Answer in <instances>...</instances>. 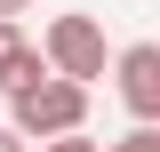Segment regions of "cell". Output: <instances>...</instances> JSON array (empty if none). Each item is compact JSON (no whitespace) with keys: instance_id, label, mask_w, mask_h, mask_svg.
Returning <instances> with one entry per match:
<instances>
[{"instance_id":"cell-1","label":"cell","mask_w":160,"mask_h":152,"mask_svg":"<svg viewBox=\"0 0 160 152\" xmlns=\"http://www.w3.org/2000/svg\"><path fill=\"white\" fill-rule=\"evenodd\" d=\"M8 120H16L32 144H48V136H72L88 128V80H64V72H40L32 88L8 96Z\"/></svg>"},{"instance_id":"cell-2","label":"cell","mask_w":160,"mask_h":152,"mask_svg":"<svg viewBox=\"0 0 160 152\" xmlns=\"http://www.w3.org/2000/svg\"><path fill=\"white\" fill-rule=\"evenodd\" d=\"M40 48H48V64H56L64 80H112V56H120L88 8H64V16H48V24H40Z\"/></svg>"},{"instance_id":"cell-3","label":"cell","mask_w":160,"mask_h":152,"mask_svg":"<svg viewBox=\"0 0 160 152\" xmlns=\"http://www.w3.org/2000/svg\"><path fill=\"white\" fill-rule=\"evenodd\" d=\"M112 96L128 120H160V40H128L112 56Z\"/></svg>"},{"instance_id":"cell-4","label":"cell","mask_w":160,"mask_h":152,"mask_svg":"<svg viewBox=\"0 0 160 152\" xmlns=\"http://www.w3.org/2000/svg\"><path fill=\"white\" fill-rule=\"evenodd\" d=\"M40 72H56V64H48V48H40V40L24 32V16H0V96L32 88Z\"/></svg>"},{"instance_id":"cell-5","label":"cell","mask_w":160,"mask_h":152,"mask_svg":"<svg viewBox=\"0 0 160 152\" xmlns=\"http://www.w3.org/2000/svg\"><path fill=\"white\" fill-rule=\"evenodd\" d=\"M104 152H160V120H136L128 136H112Z\"/></svg>"},{"instance_id":"cell-6","label":"cell","mask_w":160,"mask_h":152,"mask_svg":"<svg viewBox=\"0 0 160 152\" xmlns=\"http://www.w3.org/2000/svg\"><path fill=\"white\" fill-rule=\"evenodd\" d=\"M32 152H104V144H96L88 128H72V136H48V144H32Z\"/></svg>"},{"instance_id":"cell-7","label":"cell","mask_w":160,"mask_h":152,"mask_svg":"<svg viewBox=\"0 0 160 152\" xmlns=\"http://www.w3.org/2000/svg\"><path fill=\"white\" fill-rule=\"evenodd\" d=\"M0 152H32V136H24L16 120H0Z\"/></svg>"},{"instance_id":"cell-8","label":"cell","mask_w":160,"mask_h":152,"mask_svg":"<svg viewBox=\"0 0 160 152\" xmlns=\"http://www.w3.org/2000/svg\"><path fill=\"white\" fill-rule=\"evenodd\" d=\"M24 8H32V0H0V16H24Z\"/></svg>"}]
</instances>
